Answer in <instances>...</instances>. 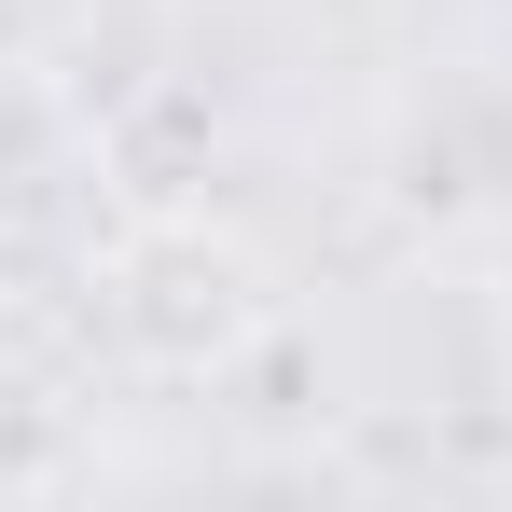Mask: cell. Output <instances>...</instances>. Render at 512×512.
Here are the masks:
<instances>
[{
	"label": "cell",
	"mask_w": 512,
	"mask_h": 512,
	"mask_svg": "<svg viewBox=\"0 0 512 512\" xmlns=\"http://www.w3.org/2000/svg\"><path fill=\"white\" fill-rule=\"evenodd\" d=\"M0 291H14V250H0Z\"/></svg>",
	"instance_id": "3"
},
{
	"label": "cell",
	"mask_w": 512,
	"mask_h": 512,
	"mask_svg": "<svg viewBox=\"0 0 512 512\" xmlns=\"http://www.w3.org/2000/svg\"><path fill=\"white\" fill-rule=\"evenodd\" d=\"M70 167V111H56V84L42 70H0V208L28 194V180Z\"/></svg>",
	"instance_id": "2"
},
{
	"label": "cell",
	"mask_w": 512,
	"mask_h": 512,
	"mask_svg": "<svg viewBox=\"0 0 512 512\" xmlns=\"http://www.w3.org/2000/svg\"><path fill=\"white\" fill-rule=\"evenodd\" d=\"M84 291H97V333L125 346L139 374H167V388L236 374V360L291 319L277 263H263L236 222H208V208H139V222H111L97 263H84Z\"/></svg>",
	"instance_id": "1"
}]
</instances>
